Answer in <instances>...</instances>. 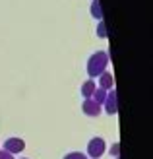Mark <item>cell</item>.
<instances>
[{"instance_id":"6da1fadb","label":"cell","mask_w":153,"mask_h":159,"mask_svg":"<svg viewBox=\"0 0 153 159\" xmlns=\"http://www.w3.org/2000/svg\"><path fill=\"white\" fill-rule=\"evenodd\" d=\"M107 64H109V54L105 51H97L93 52L89 60H87V74H89V78H97L101 76L105 70H107Z\"/></svg>"},{"instance_id":"7a4b0ae2","label":"cell","mask_w":153,"mask_h":159,"mask_svg":"<svg viewBox=\"0 0 153 159\" xmlns=\"http://www.w3.org/2000/svg\"><path fill=\"white\" fill-rule=\"evenodd\" d=\"M105 140L99 138V136H95L89 140V144H87V155H89L91 159H101V155L105 153Z\"/></svg>"},{"instance_id":"3957f363","label":"cell","mask_w":153,"mask_h":159,"mask_svg":"<svg viewBox=\"0 0 153 159\" xmlns=\"http://www.w3.org/2000/svg\"><path fill=\"white\" fill-rule=\"evenodd\" d=\"M4 149L8 153H20V152H23L25 149V142H23L21 138H8L6 142H4Z\"/></svg>"},{"instance_id":"277c9868","label":"cell","mask_w":153,"mask_h":159,"mask_svg":"<svg viewBox=\"0 0 153 159\" xmlns=\"http://www.w3.org/2000/svg\"><path fill=\"white\" fill-rule=\"evenodd\" d=\"M105 111H107L109 115H116V111H118V107H116V91H115V87H112L110 91H107V99H105Z\"/></svg>"},{"instance_id":"5b68a950","label":"cell","mask_w":153,"mask_h":159,"mask_svg":"<svg viewBox=\"0 0 153 159\" xmlns=\"http://www.w3.org/2000/svg\"><path fill=\"white\" fill-rule=\"evenodd\" d=\"M82 111L87 116H99L101 115V105H97L93 99H85L82 103Z\"/></svg>"},{"instance_id":"8992f818","label":"cell","mask_w":153,"mask_h":159,"mask_svg":"<svg viewBox=\"0 0 153 159\" xmlns=\"http://www.w3.org/2000/svg\"><path fill=\"white\" fill-rule=\"evenodd\" d=\"M99 87H101V89H105V91H110L112 87H115V78H112L110 72L105 70V72L99 76Z\"/></svg>"},{"instance_id":"52a82bcc","label":"cell","mask_w":153,"mask_h":159,"mask_svg":"<svg viewBox=\"0 0 153 159\" xmlns=\"http://www.w3.org/2000/svg\"><path fill=\"white\" fill-rule=\"evenodd\" d=\"M95 87H97V84H95L93 80L89 78L87 82H83V84H82V95H83L85 99H89L91 95H93V91H95Z\"/></svg>"},{"instance_id":"ba28073f","label":"cell","mask_w":153,"mask_h":159,"mask_svg":"<svg viewBox=\"0 0 153 159\" xmlns=\"http://www.w3.org/2000/svg\"><path fill=\"white\" fill-rule=\"evenodd\" d=\"M89 99H93L95 103H97V105H103L105 99H107V91L101 89V87H95V91H93V95H91Z\"/></svg>"},{"instance_id":"9c48e42d","label":"cell","mask_w":153,"mask_h":159,"mask_svg":"<svg viewBox=\"0 0 153 159\" xmlns=\"http://www.w3.org/2000/svg\"><path fill=\"white\" fill-rule=\"evenodd\" d=\"M91 16L95 20L103 21V12H101V2H99V0H93V2H91Z\"/></svg>"},{"instance_id":"30bf717a","label":"cell","mask_w":153,"mask_h":159,"mask_svg":"<svg viewBox=\"0 0 153 159\" xmlns=\"http://www.w3.org/2000/svg\"><path fill=\"white\" fill-rule=\"evenodd\" d=\"M62 159H87L85 153H79V152H72V153H66Z\"/></svg>"},{"instance_id":"8fae6325","label":"cell","mask_w":153,"mask_h":159,"mask_svg":"<svg viewBox=\"0 0 153 159\" xmlns=\"http://www.w3.org/2000/svg\"><path fill=\"white\" fill-rule=\"evenodd\" d=\"M118 153H120V144H118V142H115V144H112V148H110V155L118 157Z\"/></svg>"},{"instance_id":"7c38bea8","label":"cell","mask_w":153,"mask_h":159,"mask_svg":"<svg viewBox=\"0 0 153 159\" xmlns=\"http://www.w3.org/2000/svg\"><path fill=\"white\" fill-rule=\"evenodd\" d=\"M97 33H99V37H107V31H105V23L103 21H99V25H97Z\"/></svg>"},{"instance_id":"4fadbf2b","label":"cell","mask_w":153,"mask_h":159,"mask_svg":"<svg viewBox=\"0 0 153 159\" xmlns=\"http://www.w3.org/2000/svg\"><path fill=\"white\" fill-rule=\"evenodd\" d=\"M0 159H14V155L8 153L6 149H0Z\"/></svg>"}]
</instances>
